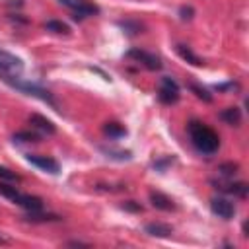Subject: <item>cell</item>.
<instances>
[{
    "label": "cell",
    "mask_w": 249,
    "mask_h": 249,
    "mask_svg": "<svg viewBox=\"0 0 249 249\" xmlns=\"http://www.w3.org/2000/svg\"><path fill=\"white\" fill-rule=\"evenodd\" d=\"M158 97H160V101L165 103V105L175 103V101L179 99V86H177V82L171 80V78H167V76L161 78V86H160Z\"/></svg>",
    "instance_id": "cell-5"
},
{
    "label": "cell",
    "mask_w": 249,
    "mask_h": 249,
    "mask_svg": "<svg viewBox=\"0 0 249 249\" xmlns=\"http://www.w3.org/2000/svg\"><path fill=\"white\" fill-rule=\"evenodd\" d=\"M0 179H4V181H19V175H18V173H14L12 169H8V167H2V165H0Z\"/></svg>",
    "instance_id": "cell-24"
},
{
    "label": "cell",
    "mask_w": 249,
    "mask_h": 249,
    "mask_svg": "<svg viewBox=\"0 0 249 249\" xmlns=\"http://www.w3.org/2000/svg\"><path fill=\"white\" fill-rule=\"evenodd\" d=\"M62 6L74 10V19H82L84 16H95L99 14V8L89 4L88 0H58Z\"/></svg>",
    "instance_id": "cell-4"
},
{
    "label": "cell",
    "mask_w": 249,
    "mask_h": 249,
    "mask_svg": "<svg viewBox=\"0 0 249 249\" xmlns=\"http://www.w3.org/2000/svg\"><path fill=\"white\" fill-rule=\"evenodd\" d=\"M45 27H47V31H53V33H70V27L64 23V21H58V19H51V21H47L45 23Z\"/></svg>",
    "instance_id": "cell-18"
},
{
    "label": "cell",
    "mask_w": 249,
    "mask_h": 249,
    "mask_svg": "<svg viewBox=\"0 0 249 249\" xmlns=\"http://www.w3.org/2000/svg\"><path fill=\"white\" fill-rule=\"evenodd\" d=\"M218 171H220V175H224V177H233V173H237V163H231V161L222 163V165L218 167Z\"/></svg>",
    "instance_id": "cell-22"
},
{
    "label": "cell",
    "mask_w": 249,
    "mask_h": 249,
    "mask_svg": "<svg viewBox=\"0 0 249 249\" xmlns=\"http://www.w3.org/2000/svg\"><path fill=\"white\" fill-rule=\"evenodd\" d=\"M68 245H78V247H86L88 243H82V241H68Z\"/></svg>",
    "instance_id": "cell-29"
},
{
    "label": "cell",
    "mask_w": 249,
    "mask_h": 249,
    "mask_svg": "<svg viewBox=\"0 0 249 249\" xmlns=\"http://www.w3.org/2000/svg\"><path fill=\"white\" fill-rule=\"evenodd\" d=\"M29 124H31L33 128L41 130L43 134H54V132H56V126L53 124V121H49L47 117H43V115H37V113L29 117Z\"/></svg>",
    "instance_id": "cell-9"
},
{
    "label": "cell",
    "mask_w": 249,
    "mask_h": 249,
    "mask_svg": "<svg viewBox=\"0 0 249 249\" xmlns=\"http://www.w3.org/2000/svg\"><path fill=\"white\" fill-rule=\"evenodd\" d=\"M21 72H23L21 58H18L16 54H12L8 51H0V76L6 82H10L14 78H19Z\"/></svg>",
    "instance_id": "cell-2"
},
{
    "label": "cell",
    "mask_w": 249,
    "mask_h": 249,
    "mask_svg": "<svg viewBox=\"0 0 249 249\" xmlns=\"http://www.w3.org/2000/svg\"><path fill=\"white\" fill-rule=\"evenodd\" d=\"M187 130H189V136H191L193 146L198 152H202V154H214L220 148V136L210 126H206L204 123L191 121L189 126H187Z\"/></svg>",
    "instance_id": "cell-1"
},
{
    "label": "cell",
    "mask_w": 249,
    "mask_h": 249,
    "mask_svg": "<svg viewBox=\"0 0 249 249\" xmlns=\"http://www.w3.org/2000/svg\"><path fill=\"white\" fill-rule=\"evenodd\" d=\"M191 91H195V95L196 97H200L202 101H206V103H210L212 101V95L204 89V88H200V86H196V84H191Z\"/></svg>",
    "instance_id": "cell-23"
},
{
    "label": "cell",
    "mask_w": 249,
    "mask_h": 249,
    "mask_svg": "<svg viewBox=\"0 0 249 249\" xmlns=\"http://www.w3.org/2000/svg\"><path fill=\"white\" fill-rule=\"evenodd\" d=\"M29 163H33L35 167L43 169V171H49V173H58L60 171V165L56 160H53L51 156H37V154H27L25 156Z\"/></svg>",
    "instance_id": "cell-8"
},
{
    "label": "cell",
    "mask_w": 249,
    "mask_h": 249,
    "mask_svg": "<svg viewBox=\"0 0 249 249\" xmlns=\"http://www.w3.org/2000/svg\"><path fill=\"white\" fill-rule=\"evenodd\" d=\"M146 233L154 235V237H169L173 233V228L169 224H161V222H152L146 226Z\"/></svg>",
    "instance_id": "cell-12"
},
{
    "label": "cell",
    "mask_w": 249,
    "mask_h": 249,
    "mask_svg": "<svg viewBox=\"0 0 249 249\" xmlns=\"http://www.w3.org/2000/svg\"><path fill=\"white\" fill-rule=\"evenodd\" d=\"M0 243H8V239H6V237H2V235H0Z\"/></svg>",
    "instance_id": "cell-30"
},
{
    "label": "cell",
    "mask_w": 249,
    "mask_h": 249,
    "mask_svg": "<svg viewBox=\"0 0 249 249\" xmlns=\"http://www.w3.org/2000/svg\"><path fill=\"white\" fill-rule=\"evenodd\" d=\"M220 119L226 121V123L231 124V126H237V124L241 123V111H239L237 107H226V109L220 113Z\"/></svg>",
    "instance_id": "cell-13"
},
{
    "label": "cell",
    "mask_w": 249,
    "mask_h": 249,
    "mask_svg": "<svg viewBox=\"0 0 249 249\" xmlns=\"http://www.w3.org/2000/svg\"><path fill=\"white\" fill-rule=\"evenodd\" d=\"M123 208H124V210H132V212H142V206H140V204H136L134 200L124 202V204H123Z\"/></svg>",
    "instance_id": "cell-27"
},
{
    "label": "cell",
    "mask_w": 249,
    "mask_h": 249,
    "mask_svg": "<svg viewBox=\"0 0 249 249\" xmlns=\"http://www.w3.org/2000/svg\"><path fill=\"white\" fill-rule=\"evenodd\" d=\"M10 86H14V88H18V89H21L23 93H27V95H33V97H39V99H43V101H47V103H51L53 107H58L56 105V101H54V97L51 95V91H47L45 88H41V86H37V84H29V82H21L19 78H14V80H10L8 82Z\"/></svg>",
    "instance_id": "cell-3"
},
{
    "label": "cell",
    "mask_w": 249,
    "mask_h": 249,
    "mask_svg": "<svg viewBox=\"0 0 249 249\" xmlns=\"http://www.w3.org/2000/svg\"><path fill=\"white\" fill-rule=\"evenodd\" d=\"M150 200H152V204H154L158 210H165V212H169V210H175V204H173V200H171L167 195H163V193L152 191V193H150Z\"/></svg>",
    "instance_id": "cell-11"
},
{
    "label": "cell",
    "mask_w": 249,
    "mask_h": 249,
    "mask_svg": "<svg viewBox=\"0 0 249 249\" xmlns=\"http://www.w3.org/2000/svg\"><path fill=\"white\" fill-rule=\"evenodd\" d=\"M27 220H31V222H47V220H58V216L41 214V210H29L27 212Z\"/></svg>",
    "instance_id": "cell-19"
},
{
    "label": "cell",
    "mask_w": 249,
    "mask_h": 249,
    "mask_svg": "<svg viewBox=\"0 0 249 249\" xmlns=\"http://www.w3.org/2000/svg\"><path fill=\"white\" fill-rule=\"evenodd\" d=\"M16 204H19L21 208H25L27 212H29V210H41V208H43V200H41L39 196L23 195V193H19V195H18Z\"/></svg>",
    "instance_id": "cell-10"
},
{
    "label": "cell",
    "mask_w": 249,
    "mask_h": 249,
    "mask_svg": "<svg viewBox=\"0 0 249 249\" xmlns=\"http://www.w3.org/2000/svg\"><path fill=\"white\" fill-rule=\"evenodd\" d=\"M216 189L224 191V193H230V195H235V196H245L247 195V185L245 183H228V185H218L216 183Z\"/></svg>",
    "instance_id": "cell-14"
},
{
    "label": "cell",
    "mask_w": 249,
    "mask_h": 249,
    "mask_svg": "<svg viewBox=\"0 0 249 249\" xmlns=\"http://www.w3.org/2000/svg\"><path fill=\"white\" fill-rule=\"evenodd\" d=\"M37 140H39V134L29 132V130H21L14 134V142H37Z\"/></svg>",
    "instance_id": "cell-20"
},
{
    "label": "cell",
    "mask_w": 249,
    "mask_h": 249,
    "mask_svg": "<svg viewBox=\"0 0 249 249\" xmlns=\"http://www.w3.org/2000/svg\"><path fill=\"white\" fill-rule=\"evenodd\" d=\"M126 56H128V58H134V60H138V62H142L148 70H160V68H161L160 58H158L156 54H152V53H146V51H140V49H130V51L126 53Z\"/></svg>",
    "instance_id": "cell-7"
},
{
    "label": "cell",
    "mask_w": 249,
    "mask_h": 249,
    "mask_svg": "<svg viewBox=\"0 0 249 249\" xmlns=\"http://www.w3.org/2000/svg\"><path fill=\"white\" fill-rule=\"evenodd\" d=\"M210 208H212V212H214L218 218H222V220H230V218H233V214H235L233 202H230V200L224 198V196H214V198L210 200Z\"/></svg>",
    "instance_id": "cell-6"
},
{
    "label": "cell",
    "mask_w": 249,
    "mask_h": 249,
    "mask_svg": "<svg viewBox=\"0 0 249 249\" xmlns=\"http://www.w3.org/2000/svg\"><path fill=\"white\" fill-rule=\"evenodd\" d=\"M101 152H103L107 158H113V160H121V161L130 160V152H126V150H117V148H113V146H109V148L101 146Z\"/></svg>",
    "instance_id": "cell-17"
},
{
    "label": "cell",
    "mask_w": 249,
    "mask_h": 249,
    "mask_svg": "<svg viewBox=\"0 0 249 249\" xmlns=\"http://www.w3.org/2000/svg\"><path fill=\"white\" fill-rule=\"evenodd\" d=\"M177 53H179V56H181L183 60H187V62H191V64H195V66H202V64H204L187 45H177Z\"/></svg>",
    "instance_id": "cell-15"
},
{
    "label": "cell",
    "mask_w": 249,
    "mask_h": 249,
    "mask_svg": "<svg viewBox=\"0 0 249 249\" xmlns=\"http://www.w3.org/2000/svg\"><path fill=\"white\" fill-rule=\"evenodd\" d=\"M0 195L16 202V198H18V195H19V191H18L16 187H12V185H8V183H0Z\"/></svg>",
    "instance_id": "cell-21"
},
{
    "label": "cell",
    "mask_w": 249,
    "mask_h": 249,
    "mask_svg": "<svg viewBox=\"0 0 249 249\" xmlns=\"http://www.w3.org/2000/svg\"><path fill=\"white\" fill-rule=\"evenodd\" d=\"M179 14H181V19H191V18H193V8H191V6H187V8L183 6V8L179 10Z\"/></svg>",
    "instance_id": "cell-28"
},
{
    "label": "cell",
    "mask_w": 249,
    "mask_h": 249,
    "mask_svg": "<svg viewBox=\"0 0 249 249\" xmlns=\"http://www.w3.org/2000/svg\"><path fill=\"white\" fill-rule=\"evenodd\" d=\"M119 25H121L123 29H126L128 33H138V31L142 29V25H140V23H132V21H121Z\"/></svg>",
    "instance_id": "cell-25"
},
{
    "label": "cell",
    "mask_w": 249,
    "mask_h": 249,
    "mask_svg": "<svg viewBox=\"0 0 249 249\" xmlns=\"http://www.w3.org/2000/svg\"><path fill=\"white\" fill-rule=\"evenodd\" d=\"M103 132H105L107 136H111V138H121V136L126 134V128H124L123 124H119V123H107V124L103 126Z\"/></svg>",
    "instance_id": "cell-16"
},
{
    "label": "cell",
    "mask_w": 249,
    "mask_h": 249,
    "mask_svg": "<svg viewBox=\"0 0 249 249\" xmlns=\"http://www.w3.org/2000/svg\"><path fill=\"white\" fill-rule=\"evenodd\" d=\"M216 89H220V91H228V89L237 91V89H239V84H235V82H228V84H220V86H216Z\"/></svg>",
    "instance_id": "cell-26"
}]
</instances>
